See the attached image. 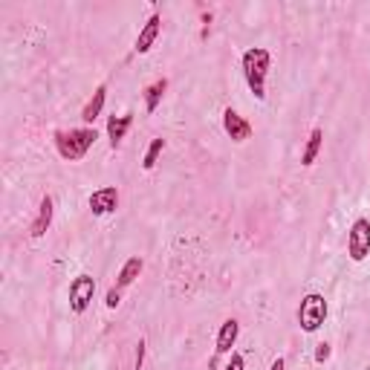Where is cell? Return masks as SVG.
<instances>
[{
	"instance_id": "7",
	"label": "cell",
	"mask_w": 370,
	"mask_h": 370,
	"mask_svg": "<svg viewBox=\"0 0 370 370\" xmlns=\"http://www.w3.org/2000/svg\"><path fill=\"white\" fill-rule=\"evenodd\" d=\"M90 211L98 214V217H105V214H113L119 209V191L113 185H105V188H98L90 194V200H87Z\"/></svg>"
},
{
	"instance_id": "16",
	"label": "cell",
	"mask_w": 370,
	"mask_h": 370,
	"mask_svg": "<svg viewBox=\"0 0 370 370\" xmlns=\"http://www.w3.org/2000/svg\"><path fill=\"white\" fill-rule=\"evenodd\" d=\"M162 151H165V139H154L151 145H147V151H145L142 168H145V171H154V165H157V159H159Z\"/></svg>"
},
{
	"instance_id": "20",
	"label": "cell",
	"mask_w": 370,
	"mask_h": 370,
	"mask_svg": "<svg viewBox=\"0 0 370 370\" xmlns=\"http://www.w3.org/2000/svg\"><path fill=\"white\" fill-rule=\"evenodd\" d=\"M226 370H246V362H243V356H240V353H232V359H229Z\"/></svg>"
},
{
	"instance_id": "12",
	"label": "cell",
	"mask_w": 370,
	"mask_h": 370,
	"mask_svg": "<svg viewBox=\"0 0 370 370\" xmlns=\"http://www.w3.org/2000/svg\"><path fill=\"white\" fill-rule=\"evenodd\" d=\"M142 269H145V260H142L139 255H136V258H128V260H125V266L119 269V278H116V284H113V286H116L119 292H125V289H128V286H131V284L142 275Z\"/></svg>"
},
{
	"instance_id": "8",
	"label": "cell",
	"mask_w": 370,
	"mask_h": 370,
	"mask_svg": "<svg viewBox=\"0 0 370 370\" xmlns=\"http://www.w3.org/2000/svg\"><path fill=\"white\" fill-rule=\"evenodd\" d=\"M53 217H55V200L49 194H44L41 197V206H38V214H35V220H32V226H29V234L38 240V237H44L46 232H49V226H53Z\"/></svg>"
},
{
	"instance_id": "21",
	"label": "cell",
	"mask_w": 370,
	"mask_h": 370,
	"mask_svg": "<svg viewBox=\"0 0 370 370\" xmlns=\"http://www.w3.org/2000/svg\"><path fill=\"white\" fill-rule=\"evenodd\" d=\"M269 370H286V362H284L281 356H278V359L272 362V367H269Z\"/></svg>"
},
{
	"instance_id": "18",
	"label": "cell",
	"mask_w": 370,
	"mask_h": 370,
	"mask_svg": "<svg viewBox=\"0 0 370 370\" xmlns=\"http://www.w3.org/2000/svg\"><path fill=\"white\" fill-rule=\"evenodd\" d=\"M145 338H139V344H136V356H133V370H142V364H145Z\"/></svg>"
},
{
	"instance_id": "19",
	"label": "cell",
	"mask_w": 370,
	"mask_h": 370,
	"mask_svg": "<svg viewBox=\"0 0 370 370\" xmlns=\"http://www.w3.org/2000/svg\"><path fill=\"white\" fill-rule=\"evenodd\" d=\"M105 304H107L110 310H116V307L121 304V292H119L116 286H110V289H107V298H105Z\"/></svg>"
},
{
	"instance_id": "11",
	"label": "cell",
	"mask_w": 370,
	"mask_h": 370,
	"mask_svg": "<svg viewBox=\"0 0 370 370\" xmlns=\"http://www.w3.org/2000/svg\"><path fill=\"white\" fill-rule=\"evenodd\" d=\"M133 125V113H121V116H110L107 119V139H110V147H119L121 139L128 136Z\"/></svg>"
},
{
	"instance_id": "15",
	"label": "cell",
	"mask_w": 370,
	"mask_h": 370,
	"mask_svg": "<svg viewBox=\"0 0 370 370\" xmlns=\"http://www.w3.org/2000/svg\"><path fill=\"white\" fill-rule=\"evenodd\" d=\"M165 90H168V79H157L151 87L145 90V110H147V113H154V110L159 107Z\"/></svg>"
},
{
	"instance_id": "3",
	"label": "cell",
	"mask_w": 370,
	"mask_h": 370,
	"mask_svg": "<svg viewBox=\"0 0 370 370\" xmlns=\"http://www.w3.org/2000/svg\"><path fill=\"white\" fill-rule=\"evenodd\" d=\"M327 322V298L322 292H310L301 298L298 307V324L304 333H318Z\"/></svg>"
},
{
	"instance_id": "9",
	"label": "cell",
	"mask_w": 370,
	"mask_h": 370,
	"mask_svg": "<svg viewBox=\"0 0 370 370\" xmlns=\"http://www.w3.org/2000/svg\"><path fill=\"white\" fill-rule=\"evenodd\" d=\"M223 131L229 133L232 142H246V139L252 136V125L237 110H232V107L223 110Z\"/></svg>"
},
{
	"instance_id": "13",
	"label": "cell",
	"mask_w": 370,
	"mask_h": 370,
	"mask_svg": "<svg viewBox=\"0 0 370 370\" xmlns=\"http://www.w3.org/2000/svg\"><path fill=\"white\" fill-rule=\"evenodd\" d=\"M105 102H107V84H98L95 87V93L90 95V102L84 105V110H81V119L87 121H95L98 116H102V110H105Z\"/></svg>"
},
{
	"instance_id": "4",
	"label": "cell",
	"mask_w": 370,
	"mask_h": 370,
	"mask_svg": "<svg viewBox=\"0 0 370 370\" xmlns=\"http://www.w3.org/2000/svg\"><path fill=\"white\" fill-rule=\"evenodd\" d=\"M348 255L353 263H362L370 255V220L367 217L353 220V226L348 232Z\"/></svg>"
},
{
	"instance_id": "10",
	"label": "cell",
	"mask_w": 370,
	"mask_h": 370,
	"mask_svg": "<svg viewBox=\"0 0 370 370\" xmlns=\"http://www.w3.org/2000/svg\"><path fill=\"white\" fill-rule=\"evenodd\" d=\"M237 336H240V324L234 322V318H226V322L220 324V333H217V348H214V353H217V356H226V353H232V348L237 344Z\"/></svg>"
},
{
	"instance_id": "2",
	"label": "cell",
	"mask_w": 370,
	"mask_h": 370,
	"mask_svg": "<svg viewBox=\"0 0 370 370\" xmlns=\"http://www.w3.org/2000/svg\"><path fill=\"white\" fill-rule=\"evenodd\" d=\"M55 147H58V154L61 159L67 162H79L87 157V151L95 145L98 133L95 128H76V131H55Z\"/></svg>"
},
{
	"instance_id": "1",
	"label": "cell",
	"mask_w": 370,
	"mask_h": 370,
	"mask_svg": "<svg viewBox=\"0 0 370 370\" xmlns=\"http://www.w3.org/2000/svg\"><path fill=\"white\" fill-rule=\"evenodd\" d=\"M240 67H243V79L249 84L252 95L258 102L266 98V76H269V67H272V55H269V49L263 46H252L246 49L243 58H240Z\"/></svg>"
},
{
	"instance_id": "17",
	"label": "cell",
	"mask_w": 370,
	"mask_h": 370,
	"mask_svg": "<svg viewBox=\"0 0 370 370\" xmlns=\"http://www.w3.org/2000/svg\"><path fill=\"white\" fill-rule=\"evenodd\" d=\"M330 356H333V348H330L327 341H322V344H318V348H315V364H324Z\"/></svg>"
},
{
	"instance_id": "6",
	"label": "cell",
	"mask_w": 370,
	"mask_h": 370,
	"mask_svg": "<svg viewBox=\"0 0 370 370\" xmlns=\"http://www.w3.org/2000/svg\"><path fill=\"white\" fill-rule=\"evenodd\" d=\"M159 32H162V15H159V12H154L151 18L145 20V27L139 29V35H136V44H133V49H136L139 55L151 53V49H154V44H157V38H159Z\"/></svg>"
},
{
	"instance_id": "14",
	"label": "cell",
	"mask_w": 370,
	"mask_h": 370,
	"mask_svg": "<svg viewBox=\"0 0 370 370\" xmlns=\"http://www.w3.org/2000/svg\"><path fill=\"white\" fill-rule=\"evenodd\" d=\"M322 145H324V131L322 128H312L310 131V139L304 145V154H301V165H312L322 154Z\"/></svg>"
},
{
	"instance_id": "5",
	"label": "cell",
	"mask_w": 370,
	"mask_h": 370,
	"mask_svg": "<svg viewBox=\"0 0 370 370\" xmlns=\"http://www.w3.org/2000/svg\"><path fill=\"white\" fill-rule=\"evenodd\" d=\"M93 295H95V278L93 275H79L70 281V310L81 315L87 312V307L93 304Z\"/></svg>"
}]
</instances>
